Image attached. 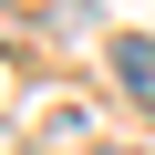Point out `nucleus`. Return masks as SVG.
<instances>
[{
  "label": "nucleus",
  "mask_w": 155,
  "mask_h": 155,
  "mask_svg": "<svg viewBox=\"0 0 155 155\" xmlns=\"http://www.w3.org/2000/svg\"><path fill=\"white\" fill-rule=\"evenodd\" d=\"M114 83H124L134 104H155V41H145V31H114Z\"/></svg>",
  "instance_id": "nucleus-1"
}]
</instances>
